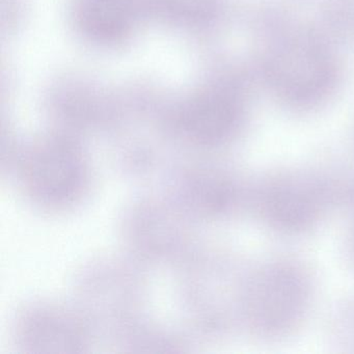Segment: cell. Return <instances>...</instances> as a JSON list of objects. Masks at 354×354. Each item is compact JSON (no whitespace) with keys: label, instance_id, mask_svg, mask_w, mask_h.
I'll return each mask as SVG.
<instances>
[{"label":"cell","instance_id":"1","mask_svg":"<svg viewBox=\"0 0 354 354\" xmlns=\"http://www.w3.org/2000/svg\"><path fill=\"white\" fill-rule=\"evenodd\" d=\"M312 281L298 263L279 260L259 267L243 295L246 322L261 339H279L301 324L312 301Z\"/></svg>","mask_w":354,"mask_h":354},{"label":"cell","instance_id":"2","mask_svg":"<svg viewBox=\"0 0 354 354\" xmlns=\"http://www.w3.org/2000/svg\"><path fill=\"white\" fill-rule=\"evenodd\" d=\"M333 187L322 176L304 169H285L259 183L254 202L271 229L285 234L308 231L328 210Z\"/></svg>","mask_w":354,"mask_h":354},{"label":"cell","instance_id":"3","mask_svg":"<svg viewBox=\"0 0 354 354\" xmlns=\"http://www.w3.org/2000/svg\"><path fill=\"white\" fill-rule=\"evenodd\" d=\"M75 34L99 48H115L131 40L146 15L145 0H70Z\"/></svg>","mask_w":354,"mask_h":354},{"label":"cell","instance_id":"4","mask_svg":"<svg viewBox=\"0 0 354 354\" xmlns=\"http://www.w3.org/2000/svg\"><path fill=\"white\" fill-rule=\"evenodd\" d=\"M185 97L180 106V119L192 138L205 144H219L237 131L239 111L219 88L201 86Z\"/></svg>","mask_w":354,"mask_h":354},{"label":"cell","instance_id":"5","mask_svg":"<svg viewBox=\"0 0 354 354\" xmlns=\"http://www.w3.org/2000/svg\"><path fill=\"white\" fill-rule=\"evenodd\" d=\"M215 0H145L147 15L169 26L196 28L206 21Z\"/></svg>","mask_w":354,"mask_h":354},{"label":"cell","instance_id":"6","mask_svg":"<svg viewBox=\"0 0 354 354\" xmlns=\"http://www.w3.org/2000/svg\"><path fill=\"white\" fill-rule=\"evenodd\" d=\"M329 333L337 348L354 352V296L337 304L331 315Z\"/></svg>","mask_w":354,"mask_h":354},{"label":"cell","instance_id":"7","mask_svg":"<svg viewBox=\"0 0 354 354\" xmlns=\"http://www.w3.org/2000/svg\"><path fill=\"white\" fill-rule=\"evenodd\" d=\"M349 238L350 254H351L352 258H353L354 261V225L353 227H352L351 234H350Z\"/></svg>","mask_w":354,"mask_h":354}]
</instances>
